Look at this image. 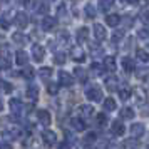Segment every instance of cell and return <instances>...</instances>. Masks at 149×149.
<instances>
[{
	"label": "cell",
	"instance_id": "38",
	"mask_svg": "<svg viewBox=\"0 0 149 149\" xmlns=\"http://www.w3.org/2000/svg\"><path fill=\"white\" fill-rule=\"evenodd\" d=\"M136 75H137V79H144V81H148L149 72H148V69H146V70H136Z\"/></svg>",
	"mask_w": 149,
	"mask_h": 149
},
{
	"label": "cell",
	"instance_id": "5",
	"mask_svg": "<svg viewBox=\"0 0 149 149\" xmlns=\"http://www.w3.org/2000/svg\"><path fill=\"white\" fill-rule=\"evenodd\" d=\"M55 139H57V136H55L54 131H45V132L42 134V141H44V144H45L47 148H52V146H54Z\"/></svg>",
	"mask_w": 149,
	"mask_h": 149
},
{
	"label": "cell",
	"instance_id": "46",
	"mask_svg": "<svg viewBox=\"0 0 149 149\" xmlns=\"http://www.w3.org/2000/svg\"><path fill=\"white\" fill-rule=\"evenodd\" d=\"M57 14H59V17H65V7H64V5H59Z\"/></svg>",
	"mask_w": 149,
	"mask_h": 149
},
{
	"label": "cell",
	"instance_id": "45",
	"mask_svg": "<svg viewBox=\"0 0 149 149\" xmlns=\"http://www.w3.org/2000/svg\"><path fill=\"white\" fill-rule=\"evenodd\" d=\"M24 5L27 8H32V7H35V0H24Z\"/></svg>",
	"mask_w": 149,
	"mask_h": 149
},
{
	"label": "cell",
	"instance_id": "14",
	"mask_svg": "<svg viewBox=\"0 0 149 149\" xmlns=\"http://www.w3.org/2000/svg\"><path fill=\"white\" fill-rule=\"evenodd\" d=\"M104 67L107 69L109 72H114L116 69H117V64H116V57L114 55H107V57L104 59Z\"/></svg>",
	"mask_w": 149,
	"mask_h": 149
},
{
	"label": "cell",
	"instance_id": "12",
	"mask_svg": "<svg viewBox=\"0 0 149 149\" xmlns=\"http://www.w3.org/2000/svg\"><path fill=\"white\" fill-rule=\"evenodd\" d=\"M3 134L10 137V139H17L19 136H20V129L17 127V126H8V127L3 129Z\"/></svg>",
	"mask_w": 149,
	"mask_h": 149
},
{
	"label": "cell",
	"instance_id": "36",
	"mask_svg": "<svg viewBox=\"0 0 149 149\" xmlns=\"http://www.w3.org/2000/svg\"><path fill=\"white\" fill-rule=\"evenodd\" d=\"M22 75H24L25 79H29V81H32V79H34V69L27 65V67L22 70Z\"/></svg>",
	"mask_w": 149,
	"mask_h": 149
},
{
	"label": "cell",
	"instance_id": "39",
	"mask_svg": "<svg viewBox=\"0 0 149 149\" xmlns=\"http://www.w3.org/2000/svg\"><path fill=\"white\" fill-rule=\"evenodd\" d=\"M97 124H99V126H106V124H107V116L97 114Z\"/></svg>",
	"mask_w": 149,
	"mask_h": 149
},
{
	"label": "cell",
	"instance_id": "41",
	"mask_svg": "<svg viewBox=\"0 0 149 149\" xmlns=\"http://www.w3.org/2000/svg\"><path fill=\"white\" fill-rule=\"evenodd\" d=\"M0 27H2V29H8V19H7V15H2V17H0Z\"/></svg>",
	"mask_w": 149,
	"mask_h": 149
},
{
	"label": "cell",
	"instance_id": "4",
	"mask_svg": "<svg viewBox=\"0 0 149 149\" xmlns=\"http://www.w3.org/2000/svg\"><path fill=\"white\" fill-rule=\"evenodd\" d=\"M32 57H34L35 62H40L44 61V57H45V49L39 45V44H35L34 47H32Z\"/></svg>",
	"mask_w": 149,
	"mask_h": 149
},
{
	"label": "cell",
	"instance_id": "49",
	"mask_svg": "<svg viewBox=\"0 0 149 149\" xmlns=\"http://www.w3.org/2000/svg\"><path fill=\"white\" fill-rule=\"evenodd\" d=\"M37 10H39V14H47L49 7H47V5H42V7H39Z\"/></svg>",
	"mask_w": 149,
	"mask_h": 149
},
{
	"label": "cell",
	"instance_id": "27",
	"mask_svg": "<svg viewBox=\"0 0 149 149\" xmlns=\"http://www.w3.org/2000/svg\"><path fill=\"white\" fill-rule=\"evenodd\" d=\"M121 119H134V109L122 107L121 109Z\"/></svg>",
	"mask_w": 149,
	"mask_h": 149
},
{
	"label": "cell",
	"instance_id": "52",
	"mask_svg": "<svg viewBox=\"0 0 149 149\" xmlns=\"http://www.w3.org/2000/svg\"><path fill=\"white\" fill-rule=\"evenodd\" d=\"M129 3H137V0H127Z\"/></svg>",
	"mask_w": 149,
	"mask_h": 149
},
{
	"label": "cell",
	"instance_id": "9",
	"mask_svg": "<svg viewBox=\"0 0 149 149\" xmlns=\"http://www.w3.org/2000/svg\"><path fill=\"white\" fill-rule=\"evenodd\" d=\"M94 37L97 39L99 42L106 40V37H107V32H106V29L102 27L101 24H95L94 25Z\"/></svg>",
	"mask_w": 149,
	"mask_h": 149
},
{
	"label": "cell",
	"instance_id": "20",
	"mask_svg": "<svg viewBox=\"0 0 149 149\" xmlns=\"http://www.w3.org/2000/svg\"><path fill=\"white\" fill-rule=\"evenodd\" d=\"M132 94H134L137 104H142V102H146V99H148V95H146V92H144V89H141V87L134 89V92H132Z\"/></svg>",
	"mask_w": 149,
	"mask_h": 149
},
{
	"label": "cell",
	"instance_id": "50",
	"mask_svg": "<svg viewBox=\"0 0 149 149\" xmlns=\"http://www.w3.org/2000/svg\"><path fill=\"white\" fill-rule=\"evenodd\" d=\"M0 149H12V146L8 142H0Z\"/></svg>",
	"mask_w": 149,
	"mask_h": 149
},
{
	"label": "cell",
	"instance_id": "7",
	"mask_svg": "<svg viewBox=\"0 0 149 149\" xmlns=\"http://www.w3.org/2000/svg\"><path fill=\"white\" fill-rule=\"evenodd\" d=\"M59 82H61L62 86L69 87V86L74 84V77H72L70 74H67L65 70H61V72H59Z\"/></svg>",
	"mask_w": 149,
	"mask_h": 149
},
{
	"label": "cell",
	"instance_id": "43",
	"mask_svg": "<svg viewBox=\"0 0 149 149\" xmlns=\"http://www.w3.org/2000/svg\"><path fill=\"white\" fill-rule=\"evenodd\" d=\"M122 37H124V34H122V32H116V34L112 35V42H119Z\"/></svg>",
	"mask_w": 149,
	"mask_h": 149
},
{
	"label": "cell",
	"instance_id": "34",
	"mask_svg": "<svg viewBox=\"0 0 149 149\" xmlns=\"http://www.w3.org/2000/svg\"><path fill=\"white\" fill-rule=\"evenodd\" d=\"M131 94H132V91H131L129 87H122L121 91H119V95H121L122 101H127L129 97H131Z\"/></svg>",
	"mask_w": 149,
	"mask_h": 149
},
{
	"label": "cell",
	"instance_id": "40",
	"mask_svg": "<svg viewBox=\"0 0 149 149\" xmlns=\"http://www.w3.org/2000/svg\"><path fill=\"white\" fill-rule=\"evenodd\" d=\"M137 35L141 39H149V29H139L137 30Z\"/></svg>",
	"mask_w": 149,
	"mask_h": 149
},
{
	"label": "cell",
	"instance_id": "26",
	"mask_svg": "<svg viewBox=\"0 0 149 149\" xmlns=\"http://www.w3.org/2000/svg\"><path fill=\"white\" fill-rule=\"evenodd\" d=\"M92 112H94V109L91 107V106H87V104L79 107V114H81V117H91Z\"/></svg>",
	"mask_w": 149,
	"mask_h": 149
},
{
	"label": "cell",
	"instance_id": "15",
	"mask_svg": "<svg viewBox=\"0 0 149 149\" xmlns=\"http://www.w3.org/2000/svg\"><path fill=\"white\" fill-rule=\"evenodd\" d=\"M106 24H107L109 27H116V25H119V24H121V15H117V14L106 15Z\"/></svg>",
	"mask_w": 149,
	"mask_h": 149
},
{
	"label": "cell",
	"instance_id": "16",
	"mask_svg": "<svg viewBox=\"0 0 149 149\" xmlns=\"http://www.w3.org/2000/svg\"><path fill=\"white\" fill-rule=\"evenodd\" d=\"M70 55H72V59L77 62H84L86 61V55H84V52H82L79 47H72L70 49Z\"/></svg>",
	"mask_w": 149,
	"mask_h": 149
},
{
	"label": "cell",
	"instance_id": "2",
	"mask_svg": "<svg viewBox=\"0 0 149 149\" xmlns=\"http://www.w3.org/2000/svg\"><path fill=\"white\" fill-rule=\"evenodd\" d=\"M8 104H10V111H12L14 116H22L24 112H25V106H24V102H22L20 99L14 97V99H10Z\"/></svg>",
	"mask_w": 149,
	"mask_h": 149
},
{
	"label": "cell",
	"instance_id": "30",
	"mask_svg": "<svg viewBox=\"0 0 149 149\" xmlns=\"http://www.w3.org/2000/svg\"><path fill=\"white\" fill-rule=\"evenodd\" d=\"M104 109H106L107 112H112V111H116V101L112 99V97H107V99L104 101Z\"/></svg>",
	"mask_w": 149,
	"mask_h": 149
},
{
	"label": "cell",
	"instance_id": "28",
	"mask_svg": "<svg viewBox=\"0 0 149 149\" xmlns=\"http://www.w3.org/2000/svg\"><path fill=\"white\" fill-rule=\"evenodd\" d=\"M39 75H40L42 81H49V79H50V75H52V69H50V67H40Z\"/></svg>",
	"mask_w": 149,
	"mask_h": 149
},
{
	"label": "cell",
	"instance_id": "18",
	"mask_svg": "<svg viewBox=\"0 0 149 149\" xmlns=\"http://www.w3.org/2000/svg\"><path fill=\"white\" fill-rule=\"evenodd\" d=\"M121 65H122V69H124L126 72H132V70H134V62H132L131 57H122Z\"/></svg>",
	"mask_w": 149,
	"mask_h": 149
},
{
	"label": "cell",
	"instance_id": "31",
	"mask_svg": "<svg viewBox=\"0 0 149 149\" xmlns=\"http://www.w3.org/2000/svg\"><path fill=\"white\" fill-rule=\"evenodd\" d=\"M84 12H86V17H87V19H94L95 17V8H94L92 3H87L86 8H84Z\"/></svg>",
	"mask_w": 149,
	"mask_h": 149
},
{
	"label": "cell",
	"instance_id": "24",
	"mask_svg": "<svg viewBox=\"0 0 149 149\" xmlns=\"http://www.w3.org/2000/svg\"><path fill=\"white\" fill-rule=\"evenodd\" d=\"M70 124H72V127H74L75 131H79V132H81V131H84V129H86V122L82 121L81 117H74V119L70 121Z\"/></svg>",
	"mask_w": 149,
	"mask_h": 149
},
{
	"label": "cell",
	"instance_id": "23",
	"mask_svg": "<svg viewBox=\"0 0 149 149\" xmlns=\"http://www.w3.org/2000/svg\"><path fill=\"white\" fill-rule=\"evenodd\" d=\"M74 75H75V79L81 82H86V79H87V72H86V69H82V67H75Z\"/></svg>",
	"mask_w": 149,
	"mask_h": 149
},
{
	"label": "cell",
	"instance_id": "8",
	"mask_svg": "<svg viewBox=\"0 0 149 149\" xmlns=\"http://www.w3.org/2000/svg\"><path fill=\"white\" fill-rule=\"evenodd\" d=\"M95 139H97V137H95V134H94V132H89L87 136H84V137H82L81 144H82V146H84L86 149H91V148H94V142H95Z\"/></svg>",
	"mask_w": 149,
	"mask_h": 149
},
{
	"label": "cell",
	"instance_id": "11",
	"mask_svg": "<svg viewBox=\"0 0 149 149\" xmlns=\"http://www.w3.org/2000/svg\"><path fill=\"white\" fill-rule=\"evenodd\" d=\"M55 25H57V22H55L54 17H49V15L44 17V20H42V29L44 30H54Z\"/></svg>",
	"mask_w": 149,
	"mask_h": 149
},
{
	"label": "cell",
	"instance_id": "53",
	"mask_svg": "<svg viewBox=\"0 0 149 149\" xmlns=\"http://www.w3.org/2000/svg\"><path fill=\"white\" fill-rule=\"evenodd\" d=\"M95 149H106V148H104V146H99V148H95Z\"/></svg>",
	"mask_w": 149,
	"mask_h": 149
},
{
	"label": "cell",
	"instance_id": "32",
	"mask_svg": "<svg viewBox=\"0 0 149 149\" xmlns=\"http://www.w3.org/2000/svg\"><path fill=\"white\" fill-rule=\"evenodd\" d=\"M12 40L15 42V44H25V42H27V37H25V35L24 34H19V32H15L14 35H12Z\"/></svg>",
	"mask_w": 149,
	"mask_h": 149
},
{
	"label": "cell",
	"instance_id": "22",
	"mask_svg": "<svg viewBox=\"0 0 149 149\" xmlns=\"http://www.w3.org/2000/svg\"><path fill=\"white\" fill-rule=\"evenodd\" d=\"M29 61V55L24 52V50H19L17 54H15V62L19 64V65H25Z\"/></svg>",
	"mask_w": 149,
	"mask_h": 149
},
{
	"label": "cell",
	"instance_id": "35",
	"mask_svg": "<svg viewBox=\"0 0 149 149\" xmlns=\"http://www.w3.org/2000/svg\"><path fill=\"white\" fill-rule=\"evenodd\" d=\"M111 5H112V3H111V0H101V2H99V10L106 14L109 8H111Z\"/></svg>",
	"mask_w": 149,
	"mask_h": 149
},
{
	"label": "cell",
	"instance_id": "56",
	"mask_svg": "<svg viewBox=\"0 0 149 149\" xmlns=\"http://www.w3.org/2000/svg\"><path fill=\"white\" fill-rule=\"evenodd\" d=\"M146 3H149V0H146Z\"/></svg>",
	"mask_w": 149,
	"mask_h": 149
},
{
	"label": "cell",
	"instance_id": "51",
	"mask_svg": "<svg viewBox=\"0 0 149 149\" xmlns=\"http://www.w3.org/2000/svg\"><path fill=\"white\" fill-rule=\"evenodd\" d=\"M141 114H142V116H149V106H144V107H142Z\"/></svg>",
	"mask_w": 149,
	"mask_h": 149
},
{
	"label": "cell",
	"instance_id": "44",
	"mask_svg": "<svg viewBox=\"0 0 149 149\" xmlns=\"http://www.w3.org/2000/svg\"><path fill=\"white\" fill-rule=\"evenodd\" d=\"M141 20L149 25V12H142V14H141Z\"/></svg>",
	"mask_w": 149,
	"mask_h": 149
},
{
	"label": "cell",
	"instance_id": "3",
	"mask_svg": "<svg viewBox=\"0 0 149 149\" xmlns=\"http://www.w3.org/2000/svg\"><path fill=\"white\" fill-rule=\"evenodd\" d=\"M15 25L19 29H24V27H27V24H29V15L25 14V12H19V14H15Z\"/></svg>",
	"mask_w": 149,
	"mask_h": 149
},
{
	"label": "cell",
	"instance_id": "13",
	"mask_svg": "<svg viewBox=\"0 0 149 149\" xmlns=\"http://www.w3.org/2000/svg\"><path fill=\"white\" fill-rule=\"evenodd\" d=\"M37 117H39L40 124H44V126H49L50 121H52V117H50V114H49V111H45V109H40V111L37 112Z\"/></svg>",
	"mask_w": 149,
	"mask_h": 149
},
{
	"label": "cell",
	"instance_id": "10",
	"mask_svg": "<svg viewBox=\"0 0 149 149\" xmlns=\"http://www.w3.org/2000/svg\"><path fill=\"white\" fill-rule=\"evenodd\" d=\"M144 131H146V127H144V124H141V122H134V124L131 126V134L134 136L136 139L141 137V136L144 134Z\"/></svg>",
	"mask_w": 149,
	"mask_h": 149
},
{
	"label": "cell",
	"instance_id": "19",
	"mask_svg": "<svg viewBox=\"0 0 149 149\" xmlns=\"http://www.w3.org/2000/svg\"><path fill=\"white\" fill-rule=\"evenodd\" d=\"M27 97L30 101H37V97H39V87L35 84H30L27 87Z\"/></svg>",
	"mask_w": 149,
	"mask_h": 149
},
{
	"label": "cell",
	"instance_id": "58",
	"mask_svg": "<svg viewBox=\"0 0 149 149\" xmlns=\"http://www.w3.org/2000/svg\"><path fill=\"white\" fill-rule=\"evenodd\" d=\"M49 2H54V0H49Z\"/></svg>",
	"mask_w": 149,
	"mask_h": 149
},
{
	"label": "cell",
	"instance_id": "57",
	"mask_svg": "<svg viewBox=\"0 0 149 149\" xmlns=\"http://www.w3.org/2000/svg\"><path fill=\"white\" fill-rule=\"evenodd\" d=\"M148 146H149V139H148Z\"/></svg>",
	"mask_w": 149,
	"mask_h": 149
},
{
	"label": "cell",
	"instance_id": "48",
	"mask_svg": "<svg viewBox=\"0 0 149 149\" xmlns=\"http://www.w3.org/2000/svg\"><path fill=\"white\" fill-rule=\"evenodd\" d=\"M59 149H70V144L67 142V139H65V141L62 142L61 146H59Z\"/></svg>",
	"mask_w": 149,
	"mask_h": 149
},
{
	"label": "cell",
	"instance_id": "6",
	"mask_svg": "<svg viewBox=\"0 0 149 149\" xmlns=\"http://www.w3.org/2000/svg\"><path fill=\"white\" fill-rule=\"evenodd\" d=\"M111 132L114 136H122L126 132V127H124V124L121 121H112L111 122Z\"/></svg>",
	"mask_w": 149,
	"mask_h": 149
},
{
	"label": "cell",
	"instance_id": "55",
	"mask_svg": "<svg viewBox=\"0 0 149 149\" xmlns=\"http://www.w3.org/2000/svg\"><path fill=\"white\" fill-rule=\"evenodd\" d=\"M70 2H77V0H70Z\"/></svg>",
	"mask_w": 149,
	"mask_h": 149
},
{
	"label": "cell",
	"instance_id": "42",
	"mask_svg": "<svg viewBox=\"0 0 149 149\" xmlns=\"http://www.w3.org/2000/svg\"><path fill=\"white\" fill-rule=\"evenodd\" d=\"M59 92V86L57 84H49V94H57Z\"/></svg>",
	"mask_w": 149,
	"mask_h": 149
},
{
	"label": "cell",
	"instance_id": "37",
	"mask_svg": "<svg viewBox=\"0 0 149 149\" xmlns=\"http://www.w3.org/2000/svg\"><path fill=\"white\" fill-rule=\"evenodd\" d=\"M91 70H92V74L97 77V75H101V74H102V65H101V64H92Z\"/></svg>",
	"mask_w": 149,
	"mask_h": 149
},
{
	"label": "cell",
	"instance_id": "17",
	"mask_svg": "<svg viewBox=\"0 0 149 149\" xmlns=\"http://www.w3.org/2000/svg\"><path fill=\"white\" fill-rule=\"evenodd\" d=\"M139 141L136 139V137H131V139H126V141L122 142V149H139Z\"/></svg>",
	"mask_w": 149,
	"mask_h": 149
},
{
	"label": "cell",
	"instance_id": "21",
	"mask_svg": "<svg viewBox=\"0 0 149 149\" xmlns=\"http://www.w3.org/2000/svg\"><path fill=\"white\" fill-rule=\"evenodd\" d=\"M106 87H107L109 92H114L116 89H117V77L109 75L107 79H106Z\"/></svg>",
	"mask_w": 149,
	"mask_h": 149
},
{
	"label": "cell",
	"instance_id": "25",
	"mask_svg": "<svg viewBox=\"0 0 149 149\" xmlns=\"http://www.w3.org/2000/svg\"><path fill=\"white\" fill-rule=\"evenodd\" d=\"M89 39V29L87 27H81L77 30V40L79 42H86Z\"/></svg>",
	"mask_w": 149,
	"mask_h": 149
},
{
	"label": "cell",
	"instance_id": "33",
	"mask_svg": "<svg viewBox=\"0 0 149 149\" xmlns=\"http://www.w3.org/2000/svg\"><path fill=\"white\" fill-rule=\"evenodd\" d=\"M65 61H67V55L64 54V52H57V54H54V62H55V64L62 65Z\"/></svg>",
	"mask_w": 149,
	"mask_h": 149
},
{
	"label": "cell",
	"instance_id": "54",
	"mask_svg": "<svg viewBox=\"0 0 149 149\" xmlns=\"http://www.w3.org/2000/svg\"><path fill=\"white\" fill-rule=\"evenodd\" d=\"M0 111H2V102H0Z\"/></svg>",
	"mask_w": 149,
	"mask_h": 149
},
{
	"label": "cell",
	"instance_id": "1",
	"mask_svg": "<svg viewBox=\"0 0 149 149\" xmlns=\"http://www.w3.org/2000/svg\"><path fill=\"white\" fill-rule=\"evenodd\" d=\"M86 97H87L89 101L92 102H99L102 101V91L99 86H91V87L86 91Z\"/></svg>",
	"mask_w": 149,
	"mask_h": 149
},
{
	"label": "cell",
	"instance_id": "29",
	"mask_svg": "<svg viewBox=\"0 0 149 149\" xmlns=\"http://www.w3.org/2000/svg\"><path fill=\"white\" fill-rule=\"evenodd\" d=\"M136 55H137V59H139L141 62H149V52L148 50L137 49V50H136Z\"/></svg>",
	"mask_w": 149,
	"mask_h": 149
},
{
	"label": "cell",
	"instance_id": "47",
	"mask_svg": "<svg viewBox=\"0 0 149 149\" xmlns=\"http://www.w3.org/2000/svg\"><path fill=\"white\" fill-rule=\"evenodd\" d=\"M0 84L3 86V91H5V92H10V91H12V86H10L8 82H0Z\"/></svg>",
	"mask_w": 149,
	"mask_h": 149
}]
</instances>
